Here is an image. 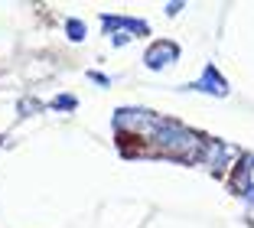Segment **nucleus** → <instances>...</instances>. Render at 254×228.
Returning <instances> with one entry per match:
<instances>
[{
    "label": "nucleus",
    "mask_w": 254,
    "mask_h": 228,
    "mask_svg": "<svg viewBox=\"0 0 254 228\" xmlns=\"http://www.w3.org/2000/svg\"><path fill=\"white\" fill-rule=\"evenodd\" d=\"M65 33H68L72 43H78V39H85V23L82 20H68L65 23Z\"/></svg>",
    "instance_id": "obj_5"
},
{
    "label": "nucleus",
    "mask_w": 254,
    "mask_h": 228,
    "mask_svg": "<svg viewBox=\"0 0 254 228\" xmlns=\"http://www.w3.org/2000/svg\"><path fill=\"white\" fill-rule=\"evenodd\" d=\"M105 30L108 33H114V30H127V33H134V36H147L150 33V26L143 20H130V16H105Z\"/></svg>",
    "instance_id": "obj_2"
},
{
    "label": "nucleus",
    "mask_w": 254,
    "mask_h": 228,
    "mask_svg": "<svg viewBox=\"0 0 254 228\" xmlns=\"http://www.w3.org/2000/svg\"><path fill=\"white\" fill-rule=\"evenodd\" d=\"M53 108H56V111H62V108L72 111V108H75V98H72V95H59V98L53 101Z\"/></svg>",
    "instance_id": "obj_6"
},
{
    "label": "nucleus",
    "mask_w": 254,
    "mask_h": 228,
    "mask_svg": "<svg viewBox=\"0 0 254 228\" xmlns=\"http://www.w3.org/2000/svg\"><path fill=\"white\" fill-rule=\"evenodd\" d=\"M173 59H176V46L173 43H157L147 56H143V62H147L150 69H163V66H170Z\"/></svg>",
    "instance_id": "obj_3"
},
{
    "label": "nucleus",
    "mask_w": 254,
    "mask_h": 228,
    "mask_svg": "<svg viewBox=\"0 0 254 228\" xmlns=\"http://www.w3.org/2000/svg\"><path fill=\"white\" fill-rule=\"evenodd\" d=\"M114 127L121 134H140V137L153 140V134L160 127V118L150 114V111H140V108H124V111L114 114Z\"/></svg>",
    "instance_id": "obj_1"
},
{
    "label": "nucleus",
    "mask_w": 254,
    "mask_h": 228,
    "mask_svg": "<svg viewBox=\"0 0 254 228\" xmlns=\"http://www.w3.org/2000/svg\"><path fill=\"white\" fill-rule=\"evenodd\" d=\"M189 88H195V91H212V95H218V98L228 91V88H225V81H222V75H218L212 66L205 69V78H202V81H192Z\"/></svg>",
    "instance_id": "obj_4"
}]
</instances>
